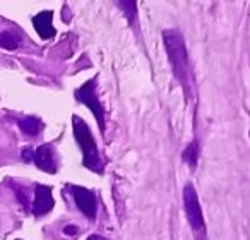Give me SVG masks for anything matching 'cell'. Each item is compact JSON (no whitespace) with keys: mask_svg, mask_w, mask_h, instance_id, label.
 Segmentation results:
<instances>
[{"mask_svg":"<svg viewBox=\"0 0 250 240\" xmlns=\"http://www.w3.org/2000/svg\"><path fill=\"white\" fill-rule=\"evenodd\" d=\"M163 42L167 46V53L171 62L175 77L180 81L185 91H188L190 89V69H188V55L184 43V36L177 29H167V31H163Z\"/></svg>","mask_w":250,"mask_h":240,"instance_id":"1","label":"cell"},{"mask_svg":"<svg viewBox=\"0 0 250 240\" xmlns=\"http://www.w3.org/2000/svg\"><path fill=\"white\" fill-rule=\"evenodd\" d=\"M72 126H74L76 141L79 143L81 150H83V154H84V158H83L84 167L100 174L103 165H101L100 153H98L96 143H94V137H93V134H91L89 127H87L86 122L79 117H72Z\"/></svg>","mask_w":250,"mask_h":240,"instance_id":"2","label":"cell"},{"mask_svg":"<svg viewBox=\"0 0 250 240\" xmlns=\"http://www.w3.org/2000/svg\"><path fill=\"white\" fill-rule=\"evenodd\" d=\"M184 208H185V215L187 219L190 223L192 230L197 235L199 240H206V225H204V218H202V209L199 204V197L197 192H195L194 185L187 184L184 189Z\"/></svg>","mask_w":250,"mask_h":240,"instance_id":"3","label":"cell"},{"mask_svg":"<svg viewBox=\"0 0 250 240\" xmlns=\"http://www.w3.org/2000/svg\"><path fill=\"white\" fill-rule=\"evenodd\" d=\"M76 98L93 111L94 117H96V120H98V126H100L101 132H104V120H103L104 110H103V105H101L100 98H98V94H96V77L87 81V83H84L83 86L76 91Z\"/></svg>","mask_w":250,"mask_h":240,"instance_id":"4","label":"cell"},{"mask_svg":"<svg viewBox=\"0 0 250 240\" xmlns=\"http://www.w3.org/2000/svg\"><path fill=\"white\" fill-rule=\"evenodd\" d=\"M22 158L24 160H31L38 168L48 174H55L57 172V160H55V151L50 144H43L38 150H24L22 151Z\"/></svg>","mask_w":250,"mask_h":240,"instance_id":"5","label":"cell"},{"mask_svg":"<svg viewBox=\"0 0 250 240\" xmlns=\"http://www.w3.org/2000/svg\"><path fill=\"white\" fill-rule=\"evenodd\" d=\"M70 192H72L77 208L84 213V216L89 219L96 218V197H94L93 192L84 187H79V185H70Z\"/></svg>","mask_w":250,"mask_h":240,"instance_id":"6","label":"cell"},{"mask_svg":"<svg viewBox=\"0 0 250 240\" xmlns=\"http://www.w3.org/2000/svg\"><path fill=\"white\" fill-rule=\"evenodd\" d=\"M53 208V196L52 189L46 185H36L35 191V204H33V213L35 216H43Z\"/></svg>","mask_w":250,"mask_h":240,"instance_id":"7","label":"cell"},{"mask_svg":"<svg viewBox=\"0 0 250 240\" xmlns=\"http://www.w3.org/2000/svg\"><path fill=\"white\" fill-rule=\"evenodd\" d=\"M52 19H53L52 11L40 12V14L35 16V19H33L35 29L38 31V35L42 36L43 40H48L55 36V28H53V24H52Z\"/></svg>","mask_w":250,"mask_h":240,"instance_id":"8","label":"cell"},{"mask_svg":"<svg viewBox=\"0 0 250 240\" xmlns=\"http://www.w3.org/2000/svg\"><path fill=\"white\" fill-rule=\"evenodd\" d=\"M19 129L26 134V136H38L43 129V122L38 117H24L19 120Z\"/></svg>","mask_w":250,"mask_h":240,"instance_id":"9","label":"cell"},{"mask_svg":"<svg viewBox=\"0 0 250 240\" xmlns=\"http://www.w3.org/2000/svg\"><path fill=\"white\" fill-rule=\"evenodd\" d=\"M0 46L5 50H16L19 46V38L14 33L4 31L0 33Z\"/></svg>","mask_w":250,"mask_h":240,"instance_id":"10","label":"cell"},{"mask_svg":"<svg viewBox=\"0 0 250 240\" xmlns=\"http://www.w3.org/2000/svg\"><path fill=\"white\" fill-rule=\"evenodd\" d=\"M197 158H199V146H197V143H190L187 146V150L184 151V160L187 161L190 167H195L197 165Z\"/></svg>","mask_w":250,"mask_h":240,"instance_id":"11","label":"cell"},{"mask_svg":"<svg viewBox=\"0 0 250 240\" xmlns=\"http://www.w3.org/2000/svg\"><path fill=\"white\" fill-rule=\"evenodd\" d=\"M63 232L69 233V235H74V233H79V230H77V226L69 225V226H65V230H63Z\"/></svg>","mask_w":250,"mask_h":240,"instance_id":"12","label":"cell"},{"mask_svg":"<svg viewBox=\"0 0 250 240\" xmlns=\"http://www.w3.org/2000/svg\"><path fill=\"white\" fill-rule=\"evenodd\" d=\"M86 240H106V239H103V237H100V235H91V237H87Z\"/></svg>","mask_w":250,"mask_h":240,"instance_id":"13","label":"cell"}]
</instances>
